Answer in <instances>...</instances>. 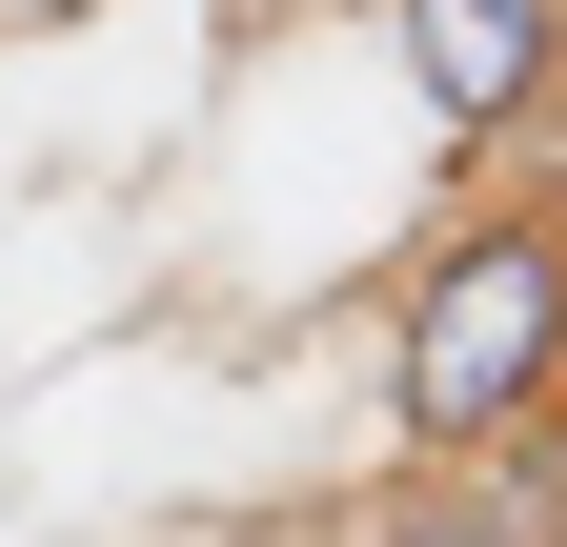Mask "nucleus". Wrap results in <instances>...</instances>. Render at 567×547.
Masks as SVG:
<instances>
[{"mask_svg":"<svg viewBox=\"0 0 567 547\" xmlns=\"http://www.w3.org/2000/svg\"><path fill=\"white\" fill-rule=\"evenodd\" d=\"M567 426V163H466L385 264V466H486Z\"/></svg>","mask_w":567,"mask_h":547,"instance_id":"f257e3e1","label":"nucleus"},{"mask_svg":"<svg viewBox=\"0 0 567 547\" xmlns=\"http://www.w3.org/2000/svg\"><path fill=\"white\" fill-rule=\"evenodd\" d=\"M344 547H567V426L486 446V466H385L344 507Z\"/></svg>","mask_w":567,"mask_h":547,"instance_id":"7ed1b4c3","label":"nucleus"},{"mask_svg":"<svg viewBox=\"0 0 567 547\" xmlns=\"http://www.w3.org/2000/svg\"><path fill=\"white\" fill-rule=\"evenodd\" d=\"M405 122L446 163H547L567 143V0H385Z\"/></svg>","mask_w":567,"mask_h":547,"instance_id":"f03ea898","label":"nucleus"}]
</instances>
